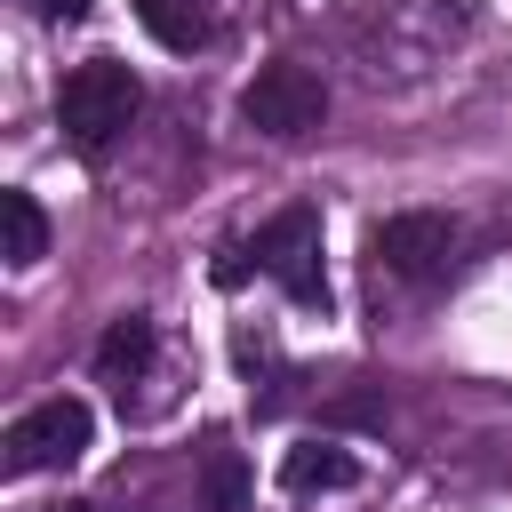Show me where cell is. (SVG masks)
<instances>
[{"instance_id":"2","label":"cell","mask_w":512,"mask_h":512,"mask_svg":"<svg viewBox=\"0 0 512 512\" xmlns=\"http://www.w3.org/2000/svg\"><path fill=\"white\" fill-rule=\"evenodd\" d=\"M248 256H256V272H272L304 312H328V264H320V208H312V200H288L272 224H256Z\"/></svg>"},{"instance_id":"3","label":"cell","mask_w":512,"mask_h":512,"mask_svg":"<svg viewBox=\"0 0 512 512\" xmlns=\"http://www.w3.org/2000/svg\"><path fill=\"white\" fill-rule=\"evenodd\" d=\"M240 120H248L256 136H272V144H296V136H312V128L328 120V80H320L312 64L280 56V64H264V72L240 88Z\"/></svg>"},{"instance_id":"6","label":"cell","mask_w":512,"mask_h":512,"mask_svg":"<svg viewBox=\"0 0 512 512\" xmlns=\"http://www.w3.org/2000/svg\"><path fill=\"white\" fill-rule=\"evenodd\" d=\"M360 480V464H352V448H336V440H296L288 456H280V488L288 496H336V488H352Z\"/></svg>"},{"instance_id":"5","label":"cell","mask_w":512,"mask_h":512,"mask_svg":"<svg viewBox=\"0 0 512 512\" xmlns=\"http://www.w3.org/2000/svg\"><path fill=\"white\" fill-rule=\"evenodd\" d=\"M368 256H376V272H392V280H408V288H432V280H448V264H456V216H440V208H400V216H384V224L368 232Z\"/></svg>"},{"instance_id":"12","label":"cell","mask_w":512,"mask_h":512,"mask_svg":"<svg viewBox=\"0 0 512 512\" xmlns=\"http://www.w3.org/2000/svg\"><path fill=\"white\" fill-rule=\"evenodd\" d=\"M48 512H112V504H88V496H72V504H48Z\"/></svg>"},{"instance_id":"7","label":"cell","mask_w":512,"mask_h":512,"mask_svg":"<svg viewBox=\"0 0 512 512\" xmlns=\"http://www.w3.org/2000/svg\"><path fill=\"white\" fill-rule=\"evenodd\" d=\"M152 344H160V336H152V320H144V312H128V320H112V328L96 336V376L128 392V384H136V376L152 368Z\"/></svg>"},{"instance_id":"10","label":"cell","mask_w":512,"mask_h":512,"mask_svg":"<svg viewBox=\"0 0 512 512\" xmlns=\"http://www.w3.org/2000/svg\"><path fill=\"white\" fill-rule=\"evenodd\" d=\"M136 24L160 40V48H200L208 40V0H136Z\"/></svg>"},{"instance_id":"4","label":"cell","mask_w":512,"mask_h":512,"mask_svg":"<svg viewBox=\"0 0 512 512\" xmlns=\"http://www.w3.org/2000/svg\"><path fill=\"white\" fill-rule=\"evenodd\" d=\"M88 440H96V408L88 400H72V392H56V400H40V408H24L16 424H8V472L24 480V472H64V464H80L88 456Z\"/></svg>"},{"instance_id":"1","label":"cell","mask_w":512,"mask_h":512,"mask_svg":"<svg viewBox=\"0 0 512 512\" xmlns=\"http://www.w3.org/2000/svg\"><path fill=\"white\" fill-rule=\"evenodd\" d=\"M136 112H144V80H136L120 56H88V64H72L64 88H56V128H64V144H72L80 160H104V152L136 128Z\"/></svg>"},{"instance_id":"8","label":"cell","mask_w":512,"mask_h":512,"mask_svg":"<svg viewBox=\"0 0 512 512\" xmlns=\"http://www.w3.org/2000/svg\"><path fill=\"white\" fill-rule=\"evenodd\" d=\"M0 240H8L0 256H8L16 272L48 256V216H40V200H32V192H16V184L0 192Z\"/></svg>"},{"instance_id":"11","label":"cell","mask_w":512,"mask_h":512,"mask_svg":"<svg viewBox=\"0 0 512 512\" xmlns=\"http://www.w3.org/2000/svg\"><path fill=\"white\" fill-rule=\"evenodd\" d=\"M32 8H40L48 24H80V16H88V0H32Z\"/></svg>"},{"instance_id":"9","label":"cell","mask_w":512,"mask_h":512,"mask_svg":"<svg viewBox=\"0 0 512 512\" xmlns=\"http://www.w3.org/2000/svg\"><path fill=\"white\" fill-rule=\"evenodd\" d=\"M200 496H208V512H248V464L224 432H208V448H200Z\"/></svg>"}]
</instances>
